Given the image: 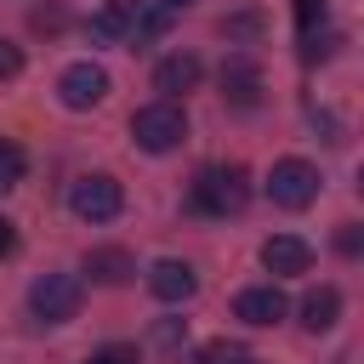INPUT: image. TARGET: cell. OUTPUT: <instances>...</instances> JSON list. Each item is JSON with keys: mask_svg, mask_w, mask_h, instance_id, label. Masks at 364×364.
Here are the masks:
<instances>
[{"mask_svg": "<svg viewBox=\"0 0 364 364\" xmlns=\"http://www.w3.org/2000/svg\"><path fill=\"white\" fill-rule=\"evenodd\" d=\"M245 199H250L245 165H205L193 176V205L205 216H233V210H245Z\"/></svg>", "mask_w": 364, "mask_h": 364, "instance_id": "obj_1", "label": "cell"}, {"mask_svg": "<svg viewBox=\"0 0 364 364\" xmlns=\"http://www.w3.org/2000/svg\"><path fill=\"white\" fill-rule=\"evenodd\" d=\"M131 136H136V148H148V154H171V148L188 136V114L159 97V102H148V108L131 114Z\"/></svg>", "mask_w": 364, "mask_h": 364, "instance_id": "obj_2", "label": "cell"}, {"mask_svg": "<svg viewBox=\"0 0 364 364\" xmlns=\"http://www.w3.org/2000/svg\"><path fill=\"white\" fill-rule=\"evenodd\" d=\"M80 301H85V284L74 273H40L28 284V307H34L40 324H68L80 313Z\"/></svg>", "mask_w": 364, "mask_h": 364, "instance_id": "obj_3", "label": "cell"}, {"mask_svg": "<svg viewBox=\"0 0 364 364\" xmlns=\"http://www.w3.org/2000/svg\"><path fill=\"white\" fill-rule=\"evenodd\" d=\"M119 205H125V193H119V182L108 171H91V176H74L68 182V210L80 222H114Z\"/></svg>", "mask_w": 364, "mask_h": 364, "instance_id": "obj_4", "label": "cell"}, {"mask_svg": "<svg viewBox=\"0 0 364 364\" xmlns=\"http://www.w3.org/2000/svg\"><path fill=\"white\" fill-rule=\"evenodd\" d=\"M267 199H273L279 210H307V205L318 199V171H313L307 159H279V165L267 171Z\"/></svg>", "mask_w": 364, "mask_h": 364, "instance_id": "obj_5", "label": "cell"}, {"mask_svg": "<svg viewBox=\"0 0 364 364\" xmlns=\"http://www.w3.org/2000/svg\"><path fill=\"white\" fill-rule=\"evenodd\" d=\"M57 97H63V108L85 114V108H97V102L108 97V74H102L97 63H68L63 80H57Z\"/></svg>", "mask_w": 364, "mask_h": 364, "instance_id": "obj_6", "label": "cell"}, {"mask_svg": "<svg viewBox=\"0 0 364 364\" xmlns=\"http://www.w3.org/2000/svg\"><path fill=\"white\" fill-rule=\"evenodd\" d=\"M284 313H290V301L279 284H250L233 296V318H245V324H279Z\"/></svg>", "mask_w": 364, "mask_h": 364, "instance_id": "obj_7", "label": "cell"}, {"mask_svg": "<svg viewBox=\"0 0 364 364\" xmlns=\"http://www.w3.org/2000/svg\"><path fill=\"white\" fill-rule=\"evenodd\" d=\"M199 74H205V63H199L193 51H171V57H159V63H154V91H165V102H171V97L193 91V85H199Z\"/></svg>", "mask_w": 364, "mask_h": 364, "instance_id": "obj_8", "label": "cell"}, {"mask_svg": "<svg viewBox=\"0 0 364 364\" xmlns=\"http://www.w3.org/2000/svg\"><path fill=\"white\" fill-rule=\"evenodd\" d=\"M262 267H267V273H279V279L307 273V267H313V245H307V239H296V233H273V239L262 245Z\"/></svg>", "mask_w": 364, "mask_h": 364, "instance_id": "obj_9", "label": "cell"}, {"mask_svg": "<svg viewBox=\"0 0 364 364\" xmlns=\"http://www.w3.org/2000/svg\"><path fill=\"white\" fill-rule=\"evenodd\" d=\"M222 97H228L233 108H256V97H262V68H256L250 57H228V63H222Z\"/></svg>", "mask_w": 364, "mask_h": 364, "instance_id": "obj_10", "label": "cell"}, {"mask_svg": "<svg viewBox=\"0 0 364 364\" xmlns=\"http://www.w3.org/2000/svg\"><path fill=\"white\" fill-rule=\"evenodd\" d=\"M148 290H154L159 301H188V296L199 290V279H193V267H188V262L165 256V262H154V267H148Z\"/></svg>", "mask_w": 364, "mask_h": 364, "instance_id": "obj_11", "label": "cell"}, {"mask_svg": "<svg viewBox=\"0 0 364 364\" xmlns=\"http://www.w3.org/2000/svg\"><path fill=\"white\" fill-rule=\"evenodd\" d=\"M85 273H91L97 284H125V279L136 273V262H131V250H119V245H97V250H85Z\"/></svg>", "mask_w": 364, "mask_h": 364, "instance_id": "obj_12", "label": "cell"}, {"mask_svg": "<svg viewBox=\"0 0 364 364\" xmlns=\"http://www.w3.org/2000/svg\"><path fill=\"white\" fill-rule=\"evenodd\" d=\"M341 318V290H330V284H318V290H307L301 296V324L318 336V330H330Z\"/></svg>", "mask_w": 364, "mask_h": 364, "instance_id": "obj_13", "label": "cell"}, {"mask_svg": "<svg viewBox=\"0 0 364 364\" xmlns=\"http://www.w3.org/2000/svg\"><path fill=\"white\" fill-rule=\"evenodd\" d=\"M193 364H262V358H256L245 341H228V336H216V341H205V347H199V358H193Z\"/></svg>", "mask_w": 364, "mask_h": 364, "instance_id": "obj_14", "label": "cell"}, {"mask_svg": "<svg viewBox=\"0 0 364 364\" xmlns=\"http://www.w3.org/2000/svg\"><path fill=\"white\" fill-rule=\"evenodd\" d=\"M324 11H330L324 0H296V28H301V51H307V46L318 40V23H324Z\"/></svg>", "mask_w": 364, "mask_h": 364, "instance_id": "obj_15", "label": "cell"}, {"mask_svg": "<svg viewBox=\"0 0 364 364\" xmlns=\"http://www.w3.org/2000/svg\"><path fill=\"white\" fill-rule=\"evenodd\" d=\"M17 182H23V148L0 136V193H6V188H17Z\"/></svg>", "mask_w": 364, "mask_h": 364, "instance_id": "obj_16", "label": "cell"}, {"mask_svg": "<svg viewBox=\"0 0 364 364\" xmlns=\"http://www.w3.org/2000/svg\"><path fill=\"white\" fill-rule=\"evenodd\" d=\"M85 364H136V347H102V353H91Z\"/></svg>", "mask_w": 364, "mask_h": 364, "instance_id": "obj_17", "label": "cell"}, {"mask_svg": "<svg viewBox=\"0 0 364 364\" xmlns=\"http://www.w3.org/2000/svg\"><path fill=\"white\" fill-rule=\"evenodd\" d=\"M17 68H23V51H17L11 40H0V80H11Z\"/></svg>", "mask_w": 364, "mask_h": 364, "instance_id": "obj_18", "label": "cell"}, {"mask_svg": "<svg viewBox=\"0 0 364 364\" xmlns=\"http://www.w3.org/2000/svg\"><path fill=\"white\" fill-rule=\"evenodd\" d=\"M28 23H34L40 34H57V28H63V11H57V6H46V11H34Z\"/></svg>", "mask_w": 364, "mask_h": 364, "instance_id": "obj_19", "label": "cell"}, {"mask_svg": "<svg viewBox=\"0 0 364 364\" xmlns=\"http://www.w3.org/2000/svg\"><path fill=\"white\" fill-rule=\"evenodd\" d=\"M256 28H262V17H228L222 23V34H239V40H250Z\"/></svg>", "mask_w": 364, "mask_h": 364, "instance_id": "obj_20", "label": "cell"}, {"mask_svg": "<svg viewBox=\"0 0 364 364\" xmlns=\"http://www.w3.org/2000/svg\"><path fill=\"white\" fill-rule=\"evenodd\" d=\"M336 245H341V250H347V256H358V222H347V228H341V233H336Z\"/></svg>", "mask_w": 364, "mask_h": 364, "instance_id": "obj_21", "label": "cell"}, {"mask_svg": "<svg viewBox=\"0 0 364 364\" xmlns=\"http://www.w3.org/2000/svg\"><path fill=\"white\" fill-rule=\"evenodd\" d=\"M11 250H17V228L0 216V256H11Z\"/></svg>", "mask_w": 364, "mask_h": 364, "instance_id": "obj_22", "label": "cell"}, {"mask_svg": "<svg viewBox=\"0 0 364 364\" xmlns=\"http://www.w3.org/2000/svg\"><path fill=\"white\" fill-rule=\"evenodd\" d=\"M159 6H165V11H176V6H193V0H159Z\"/></svg>", "mask_w": 364, "mask_h": 364, "instance_id": "obj_23", "label": "cell"}]
</instances>
